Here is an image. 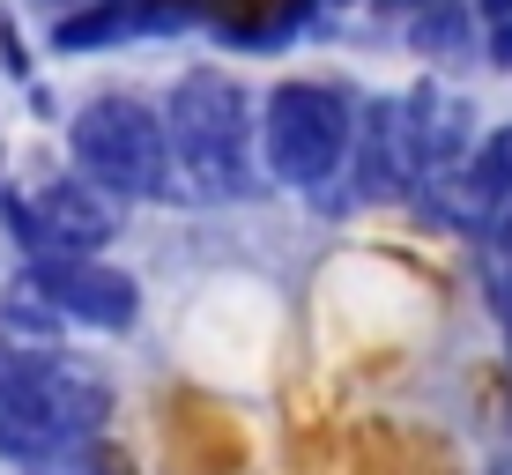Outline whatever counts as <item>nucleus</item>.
Segmentation results:
<instances>
[{"label": "nucleus", "mask_w": 512, "mask_h": 475, "mask_svg": "<svg viewBox=\"0 0 512 475\" xmlns=\"http://www.w3.org/2000/svg\"><path fill=\"white\" fill-rule=\"evenodd\" d=\"M60 320L97 327V334H127L141 320V283L127 268H104V260H30L23 275Z\"/></svg>", "instance_id": "obj_6"}, {"label": "nucleus", "mask_w": 512, "mask_h": 475, "mask_svg": "<svg viewBox=\"0 0 512 475\" xmlns=\"http://www.w3.org/2000/svg\"><path fill=\"white\" fill-rule=\"evenodd\" d=\"M490 312H498V320H505V349H512V297H505V305H490Z\"/></svg>", "instance_id": "obj_14"}, {"label": "nucleus", "mask_w": 512, "mask_h": 475, "mask_svg": "<svg viewBox=\"0 0 512 475\" xmlns=\"http://www.w3.org/2000/svg\"><path fill=\"white\" fill-rule=\"evenodd\" d=\"M8 223L23 231L30 260H104V245L119 238V201L90 179H45L30 208H8Z\"/></svg>", "instance_id": "obj_5"}, {"label": "nucleus", "mask_w": 512, "mask_h": 475, "mask_svg": "<svg viewBox=\"0 0 512 475\" xmlns=\"http://www.w3.org/2000/svg\"><path fill=\"white\" fill-rule=\"evenodd\" d=\"M475 8H483L490 23H498V15H512V0H475Z\"/></svg>", "instance_id": "obj_13"}, {"label": "nucleus", "mask_w": 512, "mask_h": 475, "mask_svg": "<svg viewBox=\"0 0 512 475\" xmlns=\"http://www.w3.org/2000/svg\"><path fill=\"white\" fill-rule=\"evenodd\" d=\"M505 201H512V119H498V127L468 149V164L453 171L446 216H453V223H490Z\"/></svg>", "instance_id": "obj_10"}, {"label": "nucleus", "mask_w": 512, "mask_h": 475, "mask_svg": "<svg viewBox=\"0 0 512 475\" xmlns=\"http://www.w3.org/2000/svg\"><path fill=\"white\" fill-rule=\"evenodd\" d=\"M164 149H171V179H186L193 201H253L260 164H253V97L238 75L223 67H186L164 97Z\"/></svg>", "instance_id": "obj_1"}, {"label": "nucleus", "mask_w": 512, "mask_h": 475, "mask_svg": "<svg viewBox=\"0 0 512 475\" xmlns=\"http://www.w3.org/2000/svg\"><path fill=\"white\" fill-rule=\"evenodd\" d=\"M483 45H490V67H512V15H498V23L483 30Z\"/></svg>", "instance_id": "obj_12"}, {"label": "nucleus", "mask_w": 512, "mask_h": 475, "mask_svg": "<svg viewBox=\"0 0 512 475\" xmlns=\"http://www.w3.org/2000/svg\"><path fill=\"white\" fill-rule=\"evenodd\" d=\"M357 179V201H394V193L416 186L409 171V134H401V97H379L357 112V142H349V171Z\"/></svg>", "instance_id": "obj_8"}, {"label": "nucleus", "mask_w": 512, "mask_h": 475, "mask_svg": "<svg viewBox=\"0 0 512 475\" xmlns=\"http://www.w3.org/2000/svg\"><path fill=\"white\" fill-rule=\"evenodd\" d=\"M468 119H475V104L453 90V82H438V75H423L409 97H401V134H409V171H416V186H438V179H453V171L468 164Z\"/></svg>", "instance_id": "obj_7"}, {"label": "nucleus", "mask_w": 512, "mask_h": 475, "mask_svg": "<svg viewBox=\"0 0 512 475\" xmlns=\"http://www.w3.org/2000/svg\"><path fill=\"white\" fill-rule=\"evenodd\" d=\"M112 386L75 357H15L0 364V461L60 468L67 453H90L104 431Z\"/></svg>", "instance_id": "obj_2"}, {"label": "nucleus", "mask_w": 512, "mask_h": 475, "mask_svg": "<svg viewBox=\"0 0 512 475\" xmlns=\"http://www.w3.org/2000/svg\"><path fill=\"white\" fill-rule=\"evenodd\" d=\"M401 30L423 60H461L475 45V15L468 0H401Z\"/></svg>", "instance_id": "obj_11"}, {"label": "nucleus", "mask_w": 512, "mask_h": 475, "mask_svg": "<svg viewBox=\"0 0 512 475\" xmlns=\"http://www.w3.org/2000/svg\"><path fill=\"white\" fill-rule=\"evenodd\" d=\"M67 156H75V179H90L112 201H164V193H179L164 119L141 97H90L75 112V127H67Z\"/></svg>", "instance_id": "obj_4"}, {"label": "nucleus", "mask_w": 512, "mask_h": 475, "mask_svg": "<svg viewBox=\"0 0 512 475\" xmlns=\"http://www.w3.org/2000/svg\"><path fill=\"white\" fill-rule=\"evenodd\" d=\"M260 171L297 193H327V179L349 171L357 142V97L334 82H275L260 104Z\"/></svg>", "instance_id": "obj_3"}, {"label": "nucleus", "mask_w": 512, "mask_h": 475, "mask_svg": "<svg viewBox=\"0 0 512 475\" xmlns=\"http://www.w3.org/2000/svg\"><path fill=\"white\" fill-rule=\"evenodd\" d=\"M490 475H512V468H490Z\"/></svg>", "instance_id": "obj_15"}, {"label": "nucleus", "mask_w": 512, "mask_h": 475, "mask_svg": "<svg viewBox=\"0 0 512 475\" xmlns=\"http://www.w3.org/2000/svg\"><path fill=\"white\" fill-rule=\"evenodd\" d=\"M186 8L171 0H82L75 15L52 23V45L60 52H97V45H127V38H149V30H179Z\"/></svg>", "instance_id": "obj_9"}]
</instances>
